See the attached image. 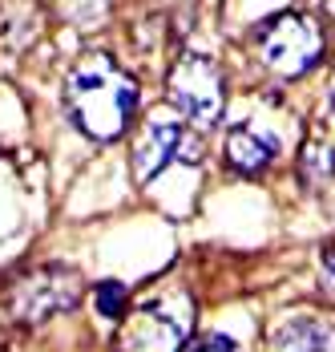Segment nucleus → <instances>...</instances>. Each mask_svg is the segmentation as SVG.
Listing matches in <instances>:
<instances>
[{
    "label": "nucleus",
    "mask_w": 335,
    "mask_h": 352,
    "mask_svg": "<svg viewBox=\"0 0 335 352\" xmlns=\"http://www.w3.org/2000/svg\"><path fill=\"white\" fill-rule=\"evenodd\" d=\"M137 109V81L105 53H85L65 77L69 122L97 142L122 138Z\"/></svg>",
    "instance_id": "nucleus-1"
},
{
    "label": "nucleus",
    "mask_w": 335,
    "mask_h": 352,
    "mask_svg": "<svg viewBox=\"0 0 335 352\" xmlns=\"http://www.w3.org/2000/svg\"><path fill=\"white\" fill-rule=\"evenodd\" d=\"M81 300V276L65 263H45L8 283V312L25 324H45L49 316L73 312Z\"/></svg>",
    "instance_id": "nucleus-2"
},
{
    "label": "nucleus",
    "mask_w": 335,
    "mask_h": 352,
    "mask_svg": "<svg viewBox=\"0 0 335 352\" xmlns=\"http://www.w3.org/2000/svg\"><path fill=\"white\" fill-rule=\"evenodd\" d=\"M166 94L174 109L198 130H210L222 118V102H227L222 98V73L202 53H182L174 61V69L166 77Z\"/></svg>",
    "instance_id": "nucleus-3"
},
{
    "label": "nucleus",
    "mask_w": 335,
    "mask_h": 352,
    "mask_svg": "<svg viewBox=\"0 0 335 352\" xmlns=\"http://www.w3.org/2000/svg\"><path fill=\"white\" fill-rule=\"evenodd\" d=\"M255 45H259L263 61H267L275 73L299 77V73H307L319 61V53H323V29H319L311 16L279 12V16H270V21L259 25Z\"/></svg>",
    "instance_id": "nucleus-4"
},
{
    "label": "nucleus",
    "mask_w": 335,
    "mask_h": 352,
    "mask_svg": "<svg viewBox=\"0 0 335 352\" xmlns=\"http://www.w3.org/2000/svg\"><path fill=\"white\" fill-rule=\"evenodd\" d=\"M186 336H190V312L178 316L166 300H150L122 324L117 349L122 352H182Z\"/></svg>",
    "instance_id": "nucleus-5"
},
{
    "label": "nucleus",
    "mask_w": 335,
    "mask_h": 352,
    "mask_svg": "<svg viewBox=\"0 0 335 352\" xmlns=\"http://www.w3.org/2000/svg\"><path fill=\"white\" fill-rule=\"evenodd\" d=\"M182 138H186V130H182L178 122H170V118H150V122L141 126L137 142H134V178L137 182H150L166 162H174L178 150H182Z\"/></svg>",
    "instance_id": "nucleus-6"
},
{
    "label": "nucleus",
    "mask_w": 335,
    "mask_h": 352,
    "mask_svg": "<svg viewBox=\"0 0 335 352\" xmlns=\"http://www.w3.org/2000/svg\"><path fill=\"white\" fill-rule=\"evenodd\" d=\"M222 154H227V166H235L238 175H259L279 154V138L255 126H235L222 142Z\"/></svg>",
    "instance_id": "nucleus-7"
},
{
    "label": "nucleus",
    "mask_w": 335,
    "mask_h": 352,
    "mask_svg": "<svg viewBox=\"0 0 335 352\" xmlns=\"http://www.w3.org/2000/svg\"><path fill=\"white\" fill-rule=\"evenodd\" d=\"M275 352H335V328L311 316L283 320L275 332Z\"/></svg>",
    "instance_id": "nucleus-8"
},
{
    "label": "nucleus",
    "mask_w": 335,
    "mask_h": 352,
    "mask_svg": "<svg viewBox=\"0 0 335 352\" xmlns=\"http://www.w3.org/2000/svg\"><path fill=\"white\" fill-rule=\"evenodd\" d=\"M299 166H303V175L311 178V182H327V178L335 175V150L327 146V142H307Z\"/></svg>",
    "instance_id": "nucleus-9"
},
{
    "label": "nucleus",
    "mask_w": 335,
    "mask_h": 352,
    "mask_svg": "<svg viewBox=\"0 0 335 352\" xmlns=\"http://www.w3.org/2000/svg\"><path fill=\"white\" fill-rule=\"evenodd\" d=\"M97 312L109 320H122L126 316V287L117 280H105L97 283Z\"/></svg>",
    "instance_id": "nucleus-10"
},
{
    "label": "nucleus",
    "mask_w": 335,
    "mask_h": 352,
    "mask_svg": "<svg viewBox=\"0 0 335 352\" xmlns=\"http://www.w3.org/2000/svg\"><path fill=\"white\" fill-rule=\"evenodd\" d=\"M57 4H61V12L69 21H81V25H93L109 8V0H57Z\"/></svg>",
    "instance_id": "nucleus-11"
},
{
    "label": "nucleus",
    "mask_w": 335,
    "mask_h": 352,
    "mask_svg": "<svg viewBox=\"0 0 335 352\" xmlns=\"http://www.w3.org/2000/svg\"><path fill=\"white\" fill-rule=\"evenodd\" d=\"M186 352H238V344L231 336H222V332H206V336H198Z\"/></svg>",
    "instance_id": "nucleus-12"
},
{
    "label": "nucleus",
    "mask_w": 335,
    "mask_h": 352,
    "mask_svg": "<svg viewBox=\"0 0 335 352\" xmlns=\"http://www.w3.org/2000/svg\"><path fill=\"white\" fill-rule=\"evenodd\" d=\"M319 272H323V283L335 292V243H327L319 251Z\"/></svg>",
    "instance_id": "nucleus-13"
},
{
    "label": "nucleus",
    "mask_w": 335,
    "mask_h": 352,
    "mask_svg": "<svg viewBox=\"0 0 335 352\" xmlns=\"http://www.w3.org/2000/svg\"><path fill=\"white\" fill-rule=\"evenodd\" d=\"M327 8H332V16H335V0H327Z\"/></svg>",
    "instance_id": "nucleus-14"
},
{
    "label": "nucleus",
    "mask_w": 335,
    "mask_h": 352,
    "mask_svg": "<svg viewBox=\"0 0 335 352\" xmlns=\"http://www.w3.org/2000/svg\"><path fill=\"white\" fill-rule=\"evenodd\" d=\"M332 109H335V85H332Z\"/></svg>",
    "instance_id": "nucleus-15"
}]
</instances>
